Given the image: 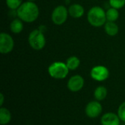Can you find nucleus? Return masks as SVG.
Listing matches in <instances>:
<instances>
[{
  "label": "nucleus",
  "mask_w": 125,
  "mask_h": 125,
  "mask_svg": "<svg viewBox=\"0 0 125 125\" xmlns=\"http://www.w3.org/2000/svg\"><path fill=\"white\" fill-rule=\"evenodd\" d=\"M39 8L34 1H27L23 4L17 10L18 17L23 22L32 23L39 17Z\"/></svg>",
  "instance_id": "nucleus-1"
},
{
  "label": "nucleus",
  "mask_w": 125,
  "mask_h": 125,
  "mask_svg": "<svg viewBox=\"0 0 125 125\" xmlns=\"http://www.w3.org/2000/svg\"><path fill=\"white\" fill-rule=\"evenodd\" d=\"M87 20L89 23L94 27L104 26L107 21L106 12L102 7L99 6H94L88 12Z\"/></svg>",
  "instance_id": "nucleus-2"
},
{
  "label": "nucleus",
  "mask_w": 125,
  "mask_h": 125,
  "mask_svg": "<svg viewBox=\"0 0 125 125\" xmlns=\"http://www.w3.org/2000/svg\"><path fill=\"white\" fill-rule=\"evenodd\" d=\"M70 70L68 69L66 63L62 62H55L52 63L48 69V74L51 77L55 79H64L65 78Z\"/></svg>",
  "instance_id": "nucleus-3"
},
{
  "label": "nucleus",
  "mask_w": 125,
  "mask_h": 125,
  "mask_svg": "<svg viewBox=\"0 0 125 125\" xmlns=\"http://www.w3.org/2000/svg\"><path fill=\"white\" fill-rule=\"evenodd\" d=\"M28 41L31 48L36 51L42 50L46 44L43 31L40 29H34L31 31L28 37Z\"/></svg>",
  "instance_id": "nucleus-4"
},
{
  "label": "nucleus",
  "mask_w": 125,
  "mask_h": 125,
  "mask_svg": "<svg viewBox=\"0 0 125 125\" xmlns=\"http://www.w3.org/2000/svg\"><path fill=\"white\" fill-rule=\"evenodd\" d=\"M69 15L68 10L64 5H59L53 10L51 20L56 25L60 26L65 23Z\"/></svg>",
  "instance_id": "nucleus-5"
},
{
  "label": "nucleus",
  "mask_w": 125,
  "mask_h": 125,
  "mask_svg": "<svg viewBox=\"0 0 125 125\" xmlns=\"http://www.w3.org/2000/svg\"><path fill=\"white\" fill-rule=\"evenodd\" d=\"M14 48V40L11 35L7 33L0 34V52L2 54L10 53Z\"/></svg>",
  "instance_id": "nucleus-6"
},
{
  "label": "nucleus",
  "mask_w": 125,
  "mask_h": 125,
  "mask_svg": "<svg viewBox=\"0 0 125 125\" xmlns=\"http://www.w3.org/2000/svg\"><path fill=\"white\" fill-rule=\"evenodd\" d=\"M90 75L92 79L96 81L102 82L109 78V70L103 65H97L94 67L90 72Z\"/></svg>",
  "instance_id": "nucleus-7"
},
{
  "label": "nucleus",
  "mask_w": 125,
  "mask_h": 125,
  "mask_svg": "<svg viewBox=\"0 0 125 125\" xmlns=\"http://www.w3.org/2000/svg\"><path fill=\"white\" fill-rule=\"evenodd\" d=\"M103 111L102 105L98 101H91L85 108V113L89 118L94 119L98 117Z\"/></svg>",
  "instance_id": "nucleus-8"
},
{
  "label": "nucleus",
  "mask_w": 125,
  "mask_h": 125,
  "mask_svg": "<svg viewBox=\"0 0 125 125\" xmlns=\"http://www.w3.org/2000/svg\"><path fill=\"white\" fill-rule=\"evenodd\" d=\"M84 86V79L80 75L72 76L67 81V88L72 92H77L82 89Z\"/></svg>",
  "instance_id": "nucleus-9"
},
{
  "label": "nucleus",
  "mask_w": 125,
  "mask_h": 125,
  "mask_svg": "<svg viewBox=\"0 0 125 125\" xmlns=\"http://www.w3.org/2000/svg\"><path fill=\"white\" fill-rule=\"evenodd\" d=\"M120 121L118 114L111 112L106 113L101 117L102 125H119Z\"/></svg>",
  "instance_id": "nucleus-10"
},
{
  "label": "nucleus",
  "mask_w": 125,
  "mask_h": 125,
  "mask_svg": "<svg viewBox=\"0 0 125 125\" xmlns=\"http://www.w3.org/2000/svg\"><path fill=\"white\" fill-rule=\"evenodd\" d=\"M69 15L73 18H80L84 14V8L80 4H73L68 8Z\"/></svg>",
  "instance_id": "nucleus-11"
},
{
  "label": "nucleus",
  "mask_w": 125,
  "mask_h": 125,
  "mask_svg": "<svg viewBox=\"0 0 125 125\" xmlns=\"http://www.w3.org/2000/svg\"><path fill=\"white\" fill-rule=\"evenodd\" d=\"M105 31L111 37L116 36L119 32V26L115 22L107 21L104 25Z\"/></svg>",
  "instance_id": "nucleus-12"
},
{
  "label": "nucleus",
  "mask_w": 125,
  "mask_h": 125,
  "mask_svg": "<svg viewBox=\"0 0 125 125\" xmlns=\"http://www.w3.org/2000/svg\"><path fill=\"white\" fill-rule=\"evenodd\" d=\"M10 30L14 34H19L23 29V21L21 20L19 18L14 19L10 25Z\"/></svg>",
  "instance_id": "nucleus-13"
},
{
  "label": "nucleus",
  "mask_w": 125,
  "mask_h": 125,
  "mask_svg": "<svg viewBox=\"0 0 125 125\" xmlns=\"http://www.w3.org/2000/svg\"><path fill=\"white\" fill-rule=\"evenodd\" d=\"M11 118L10 111L7 108L1 107L0 109V124L1 125H7L10 122Z\"/></svg>",
  "instance_id": "nucleus-14"
},
{
  "label": "nucleus",
  "mask_w": 125,
  "mask_h": 125,
  "mask_svg": "<svg viewBox=\"0 0 125 125\" xmlns=\"http://www.w3.org/2000/svg\"><path fill=\"white\" fill-rule=\"evenodd\" d=\"M107 94H108V90L105 86H100L97 87L94 92V98L97 101H102L105 100L107 97Z\"/></svg>",
  "instance_id": "nucleus-15"
},
{
  "label": "nucleus",
  "mask_w": 125,
  "mask_h": 125,
  "mask_svg": "<svg viewBox=\"0 0 125 125\" xmlns=\"http://www.w3.org/2000/svg\"><path fill=\"white\" fill-rule=\"evenodd\" d=\"M81 64L80 59L77 56H70L67 59L66 64L70 70H76Z\"/></svg>",
  "instance_id": "nucleus-16"
},
{
  "label": "nucleus",
  "mask_w": 125,
  "mask_h": 125,
  "mask_svg": "<svg viewBox=\"0 0 125 125\" xmlns=\"http://www.w3.org/2000/svg\"><path fill=\"white\" fill-rule=\"evenodd\" d=\"M119 16V13L117 9L111 7L106 11V18L107 21H111L115 22Z\"/></svg>",
  "instance_id": "nucleus-17"
},
{
  "label": "nucleus",
  "mask_w": 125,
  "mask_h": 125,
  "mask_svg": "<svg viewBox=\"0 0 125 125\" xmlns=\"http://www.w3.org/2000/svg\"><path fill=\"white\" fill-rule=\"evenodd\" d=\"M6 4L10 10H15L23 4V0H6Z\"/></svg>",
  "instance_id": "nucleus-18"
},
{
  "label": "nucleus",
  "mask_w": 125,
  "mask_h": 125,
  "mask_svg": "<svg viewBox=\"0 0 125 125\" xmlns=\"http://www.w3.org/2000/svg\"><path fill=\"white\" fill-rule=\"evenodd\" d=\"M109 4L111 7L119 10L125 6V0H109Z\"/></svg>",
  "instance_id": "nucleus-19"
},
{
  "label": "nucleus",
  "mask_w": 125,
  "mask_h": 125,
  "mask_svg": "<svg viewBox=\"0 0 125 125\" xmlns=\"http://www.w3.org/2000/svg\"><path fill=\"white\" fill-rule=\"evenodd\" d=\"M118 116H119L121 121L125 122V101L123 102L119 107Z\"/></svg>",
  "instance_id": "nucleus-20"
},
{
  "label": "nucleus",
  "mask_w": 125,
  "mask_h": 125,
  "mask_svg": "<svg viewBox=\"0 0 125 125\" xmlns=\"http://www.w3.org/2000/svg\"><path fill=\"white\" fill-rule=\"evenodd\" d=\"M4 95L3 94H0V105L2 106L3 103H4Z\"/></svg>",
  "instance_id": "nucleus-21"
},
{
  "label": "nucleus",
  "mask_w": 125,
  "mask_h": 125,
  "mask_svg": "<svg viewBox=\"0 0 125 125\" xmlns=\"http://www.w3.org/2000/svg\"><path fill=\"white\" fill-rule=\"evenodd\" d=\"M28 1H34V0H28Z\"/></svg>",
  "instance_id": "nucleus-22"
}]
</instances>
